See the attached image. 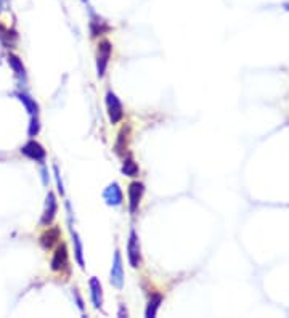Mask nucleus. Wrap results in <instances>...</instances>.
Wrapping results in <instances>:
<instances>
[{"mask_svg": "<svg viewBox=\"0 0 289 318\" xmlns=\"http://www.w3.org/2000/svg\"><path fill=\"white\" fill-rule=\"evenodd\" d=\"M106 106H108V114L111 124H118L124 118V109H122V103L119 98L114 95L113 92L106 93Z\"/></svg>", "mask_w": 289, "mask_h": 318, "instance_id": "f257e3e1", "label": "nucleus"}, {"mask_svg": "<svg viewBox=\"0 0 289 318\" xmlns=\"http://www.w3.org/2000/svg\"><path fill=\"white\" fill-rule=\"evenodd\" d=\"M111 50L113 45L108 40H103L98 43V55H97V71H98V78H103L104 71L108 68V61L111 57Z\"/></svg>", "mask_w": 289, "mask_h": 318, "instance_id": "f03ea898", "label": "nucleus"}, {"mask_svg": "<svg viewBox=\"0 0 289 318\" xmlns=\"http://www.w3.org/2000/svg\"><path fill=\"white\" fill-rule=\"evenodd\" d=\"M127 252H129V262L133 268L140 267L142 264V252H140V241H138L137 233L130 232L129 237V244H127Z\"/></svg>", "mask_w": 289, "mask_h": 318, "instance_id": "7ed1b4c3", "label": "nucleus"}, {"mask_svg": "<svg viewBox=\"0 0 289 318\" xmlns=\"http://www.w3.org/2000/svg\"><path fill=\"white\" fill-rule=\"evenodd\" d=\"M21 153H23V155L27 156L29 159H32V161H36V162H43V161H45V156H47L43 146L41 143H37L36 140L27 141V143L21 148Z\"/></svg>", "mask_w": 289, "mask_h": 318, "instance_id": "20e7f679", "label": "nucleus"}, {"mask_svg": "<svg viewBox=\"0 0 289 318\" xmlns=\"http://www.w3.org/2000/svg\"><path fill=\"white\" fill-rule=\"evenodd\" d=\"M144 193V186L140 182H133L129 185V209L132 214H135L138 206H140V201L143 198Z\"/></svg>", "mask_w": 289, "mask_h": 318, "instance_id": "39448f33", "label": "nucleus"}, {"mask_svg": "<svg viewBox=\"0 0 289 318\" xmlns=\"http://www.w3.org/2000/svg\"><path fill=\"white\" fill-rule=\"evenodd\" d=\"M111 284L116 288H122V284H124V272H122V260L119 251H116L114 254L113 268H111Z\"/></svg>", "mask_w": 289, "mask_h": 318, "instance_id": "423d86ee", "label": "nucleus"}, {"mask_svg": "<svg viewBox=\"0 0 289 318\" xmlns=\"http://www.w3.org/2000/svg\"><path fill=\"white\" fill-rule=\"evenodd\" d=\"M68 267V249L64 244L58 246V249L55 251L53 259H52V270L53 272H63Z\"/></svg>", "mask_w": 289, "mask_h": 318, "instance_id": "0eeeda50", "label": "nucleus"}, {"mask_svg": "<svg viewBox=\"0 0 289 318\" xmlns=\"http://www.w3.org/2000/svg\"><path fill=\"white\" fill-rule=\"evenodd\" d=\"M55 214H57V198H55L53 193H48L45 211H43V216H42V225H50L55 219Z\"/></svg>", "mask_w": 289, "mask_h": 318, "instance_id": "6e6552de", "label": "nucleus"}, {"mask_svg": "<svg viewBox=\"0 0 289 318\" xmlns=\"http://www.w3.org/2000/svg\"><path fill=\"white\" fill-rule=\"evenodd\" d=\"M104 199L109 206H121L122 204V191L118 183H111L104 190Z\"/></svg>", "mask_w": 289, "mask_h": 318, "instance_id": "1a4fd4ad", "label": "nucleus"}, {"mask_svg": "<svg viewBox=\"0 0 289 318\" xmlns=\"http://www.w3.org/2000/svg\"><path fill=\"white\" fill-rule=\"evenodd\" d=\"M90 294H92V302H93V307L95 309H100L102 307V302H103V293H102V284H100L98 278H90Z\"/></svg>", "mask_w": 289, "mask_h": 318, "instance_id": "9d476101", "label": "nucleus"}, {"mask_svg": "<svg viewBox=\"0 0 289 318\" xmlns=\"http://www.w3.org/2000/svg\"><path fill=\"white\" fill-rule=\"evenodd\" d=\"M58 238H60V230H58V228L48 230V232L43 233L42 238H41L42 248H43V249H50V248H52V246L58 241Z\"/></svg>", "mask_w": 289, "mask_h": 318, "instance_id": "9b49d317", "label": "nucleus"}, {"mask_svg": "<svg viewBox=\"0 0 289 318\" xmlns=\"http://www.w3.org/2000/svg\"><path fill=\"white\" fill-rule=\"evenodd\" d=\"M161 302H163V296H161V294H154V296H151V299H149L148 307H146V317H148V318L156 317Z\"/></svg>", "mask_w": 289, "mask_h": 318, "instance_id": "f8f14e48", "label": "nucleus"}, {"mask_svg": "<svg viewBox=\"0 0 289 318\" xmlns=\"http://www.w3.org/2000/svg\"><path fill=\"white\" fill-rule=\"evenodd\" d=\"M8 63H10V66L13 68V71L16 73L18 78H24V76H26V69L23 66V61H21V60L16 57V55H10V57H8Z\"/></svg>", "mask_w": 289, "mask_h": 318, "instance_id": "ddd939ff", "label": "nucleus"}, {"mask_svg": "<svg viewBox=\"0 0 289 318\" xmlns=\"http://www.w3.org/2000/svg\"><path fill=\"white\" fill-rule=\"evenodd\" d=\"M90 27H92V36H100V34H103L104 31L109 29L106 21L102 18H92Z\"/></svg>", "mask_w": 289, "mask_h": 318, "instance_id": "4468645a", "label": "nucleus"}, {"mask_svg": "<svg viewBox=\"0 0 289 318\" xmlns=\"http://www.w3.org/2000/svg\"><path fill=\"white\" fill-rule=\"evenodd\" d=\"M18 98L21 100V103L26 106V109L29 111L32 116H37V109H39V106H37V103L32 100L31 97H27L26 93H18Z\"/></svg>", "mask_w": 289, "mask_h": 318, "instance_id": "2eb2a0df", "label": "nucleus"}, {"mask_svg": "<svg viewBox=\"0 0 289 318\" xmlns=\"http://www.w3.org/2000/svg\"><path fill=\"white\" fill-rule=\"evenodd\" d=\"M122 172H124L127 177H137L138 174V166L135 164L132 158H127L124 164H122Z\"/></svg>", "mask_w": 289, "mask_h": 318, "instance_id": "dca6fc26", "label": "nucleus"}, {"mask_svg": "<svg viewBox=\"0 0 289 318\" xmlns=\"http://www.w3.org/2000/svg\"><path fill=\"white\" fill-rule=\"evenodd\" d=\"M72 243L76 246V257H77V262H79V265L84 268V259H82V244H81V239L77 237V233L72 232Z\"/></svg>", "mask_w": 289, "mask_h": 318, "instance_id": "f3484780", "label": "nucleus"}, {"mask_svg": "<svg viewBox=\"0 0 289 318\" xmlns=\"http://www.w3.org/2000/svg\"><path fill=\"white\" fill-rule=\"evenodd\" d=\"M39 120H37V116H32V120H31V127H29V135L34 137L39 134Z\"/></svg>", "mask_w": 289, "mask_h": 318, "instance_id": "a211bd4d", "label": "nucleus"}, {"mask_svg": "<svg viewBox=\"0 0 289 318\" xmlns=\"http://www.w3.org/2000/svg\"><path fill=\"white\" fill-rule=\"evenodd\" d=\"M0 5H2V2H0Z\"/></svg>", "mask_w": 289, "mask_h": 318, "instance_id": "6ab92c4d", "label": "nucleus"}, {"mask_svg": "<svg viewBox=\"0 0 289 318\" xmlns=\"http://www.w3.org/2000/svg\"><path fill=\"white\" fill-rule=\"evenodd\" d=\"M84 2H85V0H84Z\"/></svg>", "mask_w": 289, "mask_h": 318, "instance_id": "aec40b11", "label": "nucleus"}]
</instances>
